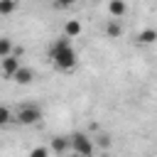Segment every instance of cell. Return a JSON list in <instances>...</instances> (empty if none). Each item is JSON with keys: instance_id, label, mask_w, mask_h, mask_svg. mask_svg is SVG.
Here are the masks:
<instances>
[{"instance_id": "obj_2", "label": "cell", "mask_w": 157, "mask_h": 157, "mask_svg": "<svg viewBox=\"0 0 157 157\" xmlns=\"http://www.w3.org/2000/svg\"><path fill=\"white\" fill-rule=\"evenodd\" d=\"M15 120H17L20 125H34V123L42 120V108H39V105H32V103H25V105L17 108Z\"/></svg>"}, {"instance_id": "obj_8", "label": "cell", "mask_w": 157, "mask_h": 157, "mask_svg": "<svg viewBox=\"0 0 157 157\" xmlns=\"http://www.w3.org/2000/svg\"><path fill=\"white\" fill-rule=\"evenodd\" d=\"M32 78H34V74H32V69H27V66H20V69L15 71V76H12V81H17V83H22V86L32 83Z\"/></svg>"}, {"instance_id": "obj_4", "label": "cell", "mask_w": 157, "mask_h": 157, "mask_svg": "<svg viewBox=\"0 0 157 157\" xmlns=\"http://www.w3.org/2000/svg\"><path fill=\"white\" fill-rule=\"evenodd\" d=\"M20 66H22V64H20V54H10V56L0 59V74H2L5 78H12Z\"/></svg>"}, {"instance_id": "obj_14", "label": "cell", "mask_w": 157, "mask_h": 157, "mask_svg": "<svg viewBox=\"0 0 157 157\" xmlns=\"http://www.w3.org/2000/svg\"><path fill=\"white\" fill-rule=\"evenodd\" d=\"M29 157H49V147H44V145L32 147V150H29Z\"/></svg>"}, {"instance_id": "obj_10", "label": "cell", "mask_w": 157, "mask_h": 157, "mask_svg": "<svg viewBox=\"0 0 157 157\" xmlns=\"http://www.w3.org/2000/svg\"><path fill=\"white\" fill-rule=\"evenodd\" d=\"M64 34L71 39V37H78L81 34V22L78 20H69L66 25H64Z\"/></svg>"}, {"instance_id": "obj_16", "label": "cell", "mask_w": 157, "mask_h": 157, "mask_svg": "<svg viewBox=\"0 0 157 157\" xmlns=\"http://www.w3.org/2000/svg\"><path fill=\"white\" fill-rule=\"evenodd\" d=\"M76 0H54V7H71Z\"/></svg>"}, {"instance_id": "obj_7", "label": "cell", "mask_w": 157, "mask_h": 157, "mask_svg": "<svg viewBox=\"0 0 157 157\" xmlns=\"http://www.w3.org/2000/svg\"><path fill=\"white\" fill-rule=\"evenodd\" d=\"M135 39H137V44H155V42H157V29H155V27L140 29Z\"/></svg>"}, {"instance_id": "obj_11", "label": "cell", "mask_w": 157, "mask_h": 157, "mask_svg": "<svg viewBox=\"0 0 157 157\" xmlns=\"http://www.w3.org/2000/svg\"><path fill=\"white\" fill-rule=\"evenodd\" d=\"M17 0H0V15H12L17 10Z\"/></svg>"}, {"instance_id": "obj_5", "label": "cell", "mask_w": 157, "mask_h": 157, "mask_svg": "<svg viewBox=\"0 0 157 157\" xmlns=\"http://www.w3.org/2000/svg\"><path fill=\"white\" fill-rule=\"evenodd\" d=\"M52 150H54L56 155H64V152H69V150H71V137H64V135H56V137H52Z\"/></svg>"}, {"instance_id": "obj_6", "label": "cell", "mask_w": 157, "mask_h": 157, "mask_svg": "<svg viewBox=\"0 0 157 157\" xmlns=\"http://www.w3.org/2000/svg\"><path fill=\"white\" fill-rule=\"evenodd\" d=\"M108 12H110V17L120 20V17L128 12V5H125V0H110V2H108Z\"/></svg>"}, {"instance_id": "obj_1", "label": "cell", "mask_w": 157, "mask_h": 157, "mask_svg": "<svg viewBox=\"0 0 157 157\" xmlns=\"http://www.w3.org/2000/svg\"><path fill=\"white\" fill-rule=\"evenodd\" d=\"M49 59H52V64H54L59 71H71V69L76 66L78 56H76V49L71 47V39H69L66 34L59 37V39L52 44V49H49Z\"/></svg>"}, {"instance_id": "obj_13", "label": "cell", "mask_w": 157, "mask_h": 157, "mask_svg": "<svg viewBox=\"0 0 157 157\" xmlns=\"http://www.w3.org/2000/svg\"><path fill=\"white\" fill-rule=\"evenodd\" d=\"M10 120H12V113H10V108H7V105H0V128H5Z\"/></svg>"}, {"instance_id": "obj_12", "label": "cell", "mask_w": 157, "mask_h": 157, "mask_svg": "<svg viewBox=\"0 0 157 157\" xmlns=\"http://www.w3.org/2000/svg\"><path fill=\"white\" fill-rule=\"evenodd\" d=\"M12 42H10V37H0V59H5V56H10L12 54Z\"/></svg>"}, {"instance_id": "obj_3", "label": "cell", "mask_w": 157, "mask_h": 157, "mask_svg": "<svg viewBox=\"0 0 157 157\" xmlns=\"http://www.w3.org/2000/svg\"><path fill=\"white\" fill-rule=\"evenodd\" d=\"M71 150L78 152L81 157H91L93 155V142L86 132H74L71 135Z\"/></svg>"}, {"instance_id": "obj_9", "label": "cell", "mask_w": 157, "mask_h": 157, "mask_svg": "<svg viewBox=\"0 0 157 157\" xmlns=\"http://www.w3.org/2000/svg\"><path fill=\"white\" fill-rule=\"evenodd\" d=\"M105 34H108L110 39H118V37L123 34V27H120V22H118L115 17L108 20V25H105Z\"/></svg>"}, {"instance_id": "obj_17", "label": "cell", "mask_w": 157, "mask_h": 157, "mask_svg": "<svg viewBox=\"0 0 157 157\" xmlns=\"http://www.w3.org/2000/svg\"><path fill=\"white\" fill-rule=\"evenodd\" d=\"M69 157H81V155H78V152H71V155H69Z\"/></svg>"}, {"instance_id": "obj_15", "label": "cell", "mask_w": 157, "mask_h": 157, "mask_svg": "<svg viewBox=\"0 0 157 157\" xmlns=\"http://www.w3.org/2000/svg\"><path fill=\"white\" fill-rule=\"evenodd\" d=\"M98 145H101V147H108V145H110V137H108L105 132H101V135H98Z\"/></svg>"}]
</instances>
